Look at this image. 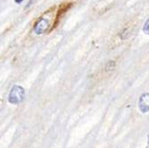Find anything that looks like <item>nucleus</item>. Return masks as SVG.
<instances>
[{
	"instance_id": "6",
	"label": "nucleus",
	"mask_w": 149,
	"mask_h": 148,
	"mask_svg": "<svg viewBox=\"0 0 149 148\" xmlns=\"http://www.w3.org/2000/svg\"><path fill=\"white\" fill-rule=\"evenodd\" d=\"M22 1V0H15V2H16V3H21Z\"/></svg>"
},
{
	"instance_id": "3",
	"label": "nucleus",
	"mask_w": 149,
	"mask_h": 148,
	"mask_svg": "<svg viewBox=\"0 0 149 148\" xmlns=\"http://www.w3.org/2000/svg\"><path fill=\"white\" fill-rule=\"evenodd\" d=\"M71 5H72L71 3H66V4H63V5H61V6H60V8H59V10H58L57 13H56V15H55V21H54V22L52 28H51V30H53L54 28L56 27V25H57L58 22H59V20L63 16V14H64L65 13H66V12L69 10V9L71 7Z\"/></svg>"
},
{
	"instance_id": "4",
	"label": "nucleus",
	"mask_w": 149,
	"mask_h": 148,
	"mask_svg": "<svg viewBox=\"0 0 149 148\" xmlns=\"http://www.w3.org/2000/svg\"><path fill=\"white\" fill-rule=\"evenodd\" d=\"M138 108L142 113L149 112V92L143 94L138 100Z\"/></svg>"
},
{
	"instance_id": "1",
	"label": "nucleus",
	"mask_w": 149,
	"mask_h": 148,
	"mask_svg": "<svg viewBox=\"0 0 149 148\" xmlns=\"http://www.w3.org/2000/svg\"><path fill=\"white\" fill-rule=\"evenodd\" d=\"M25 97L24 88L21 86L15 85L12 88L8 96V102L13 105H19Z\"/></svg>"
},
{
	"instance_id": "5",
	"label": "nucleus",
	"mask_w": 149,
	"mask_h": 148,
	"mask_svg": "<svg viewBox=\"0 0 149 148\" xmlns=\"http://www.w3.org/2000/svg\"><path fill=\"white\" fill-rule=\"evenodd\" d=\"M143 31L146 33V34H147V35H149V19L145 22V24H144V27H143Z\"/></svg>"
},
{
	"instance_id": "2",
	"label": "nucleus",
	"mask_w": 149,
	"mask_h": 148,
	"mask_svg": "<svg viewBox=\"0 0 149 148\" xmlns=\"http://www.w3.org/2000/svg\"><path fill=\"white\" fill-rule=\"evenodd\" d=\"M48 27H49V20L48 18H40L35 23L34 31L37 34H43L46 31Z\"/></svg>"
}]
</instances>
